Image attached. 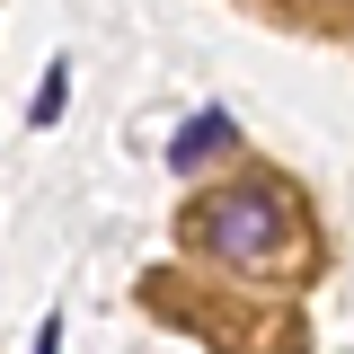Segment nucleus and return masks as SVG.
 I'll use <instances>...</instances> for the list:
<instances>
[{
    "label": "nucleus",
    "mask_w": 354,
    "mask_h": 354,
    "mask_svg": "<svg viewBox=\"0 0 354 354\" xmlns=\"http://www.w3.org/2000/svg\"><path fill=\"white\" fill-rule=\"evenodd\" d=\"M230 142H239V124H230V106H204V115H195V124H186V133L169 142V169H177V177H195L204 160H221Z\"/></svg>",
    "instance_id": "nucleus-2"
},
{
    "label": "nucleus",
    "mask_w": 354,
    "mask_h": 354,
    "mask_svg": "<svg viewBox=\"0 0 354 354\" xmlns=\"http://www.w3.org/2000/svg\"><path fill=\"white\" fill-rule=\"evenodd\" d=\"M213 257H283L292 248V204L266 186V177H239V186H221V195H204L195 204V221H186Z\"/></svg>",
    "instance_id": "nucleus-1"
},
{
    "label": "nucleus",
    "mask_w": 354,
    "mask_h": 354,
    "mask_svg": "<svg viewBox=\"0 0 354 354\" xmlns=\"http://www.w3.org/2000/svg\"><path fill=\"white\" fill-rule=\"evenodd\" d=\"M36 354H62V319H36Z\"/></svg>",
    "instance_id": "nucleus-4"
},
{
    "label": "nucleus",
    "mask_w": 354,
    "mask_h": 354,
    "mask_svg": "<svg viewBox=\"0 0 354 354\" xmlns=\"http://www.w3.org/2000/svg\"><path fill=\"white\" fill-rule=\"evenodd\" d=\"M62 97H71V62H53L36 80V106H27V115H36V124H62Z\"/></svg>",
    "instance_id": "nucleus-3"
}]
</instances>
